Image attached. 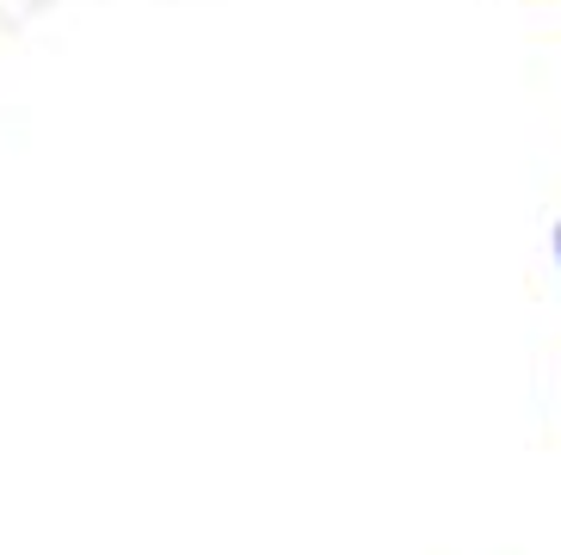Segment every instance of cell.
Segmentation results:
<instances>
[{
    "mask_svg": "<svg viewBox=\"0 0 561 555\" xmlns=\"http://www.w3.org/2000/svg\"><path fill=\"white\" fill-rule=\"evenodd\" d=\"M556 260H561V229H556Z\"/></svg>",
    "mask_w": 561,
    "mask_h": 555,
    "instance_id": "6da1fadb",
    "label": "cell"
}]
</instances>
